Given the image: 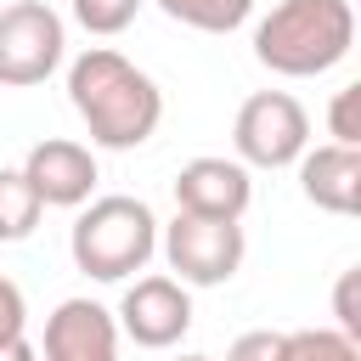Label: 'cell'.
I'll list each match as a JSON object with an SVG mask.
<instances>
[{
	"instance_id": "11",
	"label": "cell",
	"mask_w": 361,
	"mask_h": 361,
	"mask_svg": "<svg viewBox=\"0 0 361 361\" xmlns=\"http://www.w3.org/2000/svg\"><path fill=\"white\" fill-rule=\"evenodd\" d=\"M299 186L327 214H361V147H316L299 152Z\"/></svg>"
},
{
	"instance_id": "7",
	"label": "cell",
	"mask_w": 361,
	"mask_h": 361,
	"mask_svg": "<svg viewBox=\"0 0 361 361\" xmlns=\"http://www.w3.org/2000/svg\"><path fill=\"white\" fill-rule=\"evenodd\" d=\"M118 327L147 344V350H169L186 327H192V293L175 276H135L118 299Z\"/></svg>"
},
{
	"instance_id": "6",
	"label": "cell",
	"mask_w": 361,
	"mask_h": 361,
	"mask_svg": "<svg viewBox=\"0 0 361 361\" xmlns=\"http://www.w3.org/2000/svg\"><path fill=\"white\" fill-rule=\"evenodd\" d=\"M243 226L237 220H203V214H180L164 226V254H169V271H180V282H197V288H214L226 282L237 265H243Z\"/></svg>"
},
{
	"instance_id": "10",
	"label": "cell",
	"mask_w": 361,
	"mask_h": 361,
	"mask_svg": "<svg viewBox=\"0 0 361 361\" xmlns=\"http://www.w3.org/2000/svg\"><path fill=\"white\" fill-rule=\"evenodd\" d=\"M45 361H118V322L96 299H62L45 316Z\"/></svg>"
},
{
	"instance_id": "12",
	"label": "cell",
	"mask_w": 361,
	"mask_h": 361,
	"mask_svg": "<svg viewBox=\"0 0 361 361\" xmlns=\"http://www.w3.org/2000/svg\"><path fill=\"white\" fill-rule=\"evenodd\" d=\"M39 197L28 186L23 169H0V243H23L34 226H39Z\"/></svg>"
},
{
	"instance_id": "17",
	"label": "cell",
	"mask_w": 361,
	"mask_h": 361,
	"mask_svg": "<svg viewBox=\"0 0 361 361\" xmlns=\"http://www.w3.org/2000/svg\"><path fill=\"white\" fill-rule=\"evenodd\" d=\"M226 361H293V344H288V333H276V327H248V333L231 338Z\"/></svg>"
},
{
	"instance_id": "4",
	"label": "cell",
	"mask_w": 361,
	"mask_h": 361,
	"mask_svg": "<svg viewBox=\"0 0 361 361\" xmlns=\"http://www.w3.org/2000/svg\"><path fill=\"white\" fill-rule=\"evenodd\" d=\"M231 141H237V152H243L248 164H265V169L293 164V158L305 152V141H310V113H305V102L288 96V90H254V96L237 107Z\"/></svg>"
},
{
	"instance_id": "20",
	"label": "cell",
	"mask_w": 361,
	"mask_h": 361,
	"mask_svg": "<svg viewBox=\"0 0 361 361\" xmlns=\"http://www.w3.org/2000/svg\"><path fill=\"white\" fill-rule=\"evenodd\" d=\"M0 361H39V350H34L28 333H23V338H6V344H0Z\"/></svg>"
},
{
	"instance_id": "1",
	"label": "cell",
	"mask_w": 361,
	"mask_h": 361,
	"mask_svg": "<svg viewBox=\"0 0 361 361\" xmlns=\"http://www.w3.org/2000/svg\"><path fill=\"white\" fill-rule=\"evenodd\" d=\"M68 96H73V113L85 118L90 141H102V147H141L164 118V90L152 85V73H141L113 45H90L85 56H73Z\"/></svg>"
},
{
	"instance_id": "18",
	"label": "cell",
	"mask_w": 361,
	"mask_h": 361,
	"mask_svg": "<svg viewBox=\"0 0 361 361\" xmlns=\"http://www.w3.org/2000/svg\"><path fill=\"white\" fill-rule=\"evenodd\" d=\"M333 316H338V333H350L361 344V265L338 271V282H333Z\"/></svg>"
},
{
	"instance_id": "19",
	"label": "cell",
	"mask_w": 361,
	"mask_h": 361,
	"mask_svg": "<svg viewBox=\"0 0 361 361\" xmlns=\"http://www.w3.org/2000/svg\"><path fill=\"white\" fill-rule=\"evenodd\" d=\"M23 327H28L23 288H17L11 276H0V344H6V338H23Z\"/></svg>"
},
{
	"instance_id": "8",
	"label": "cell",
	"mask_w": 361,
	"mask_h": 361,
	"mask_svg": "<svg viewBox=\"0 0 361 361\" xmlns=\"http://www.w3.org/2000/svg\"><path fill=\"white\" fill-rule=\"evenodd\" d=\"M175 209L203 214V220H243L248 209V169L237 158H186L175 169Z\"/></svg>"
},
{
	"instance_id": "21",
	"label": "cell",
	"mask_w": 361,
	"mask_h": 361,
	"mask_svg": "<svg viewBox=\"0 0 361 361\" xmlns=\"http://www.w3.org/2000/svg\"><path fill=\"white\" fill-rule=\"evenodd\" d=\"M175 361H214V355H175Z\"/></svg>"
},
{
	"instance_id": "13",
	"label": "cell",
	"mask_w": 361,
	"mask_h": 361,
	"mask_svg": "<svg viewBox=\"0 0 361 361\" xmlns=\"http://www.w3.org/2000/svg\"><path fill=\"white\" fill-rule=\"evenodd\" d=\"M175 23H186V28H203V34H231L248 11H254V0H158Z\"/></svg>"
},
{
	"instance_id": "5",
	"label": "cell",
	"mask_w": 361,
	"mask_h": 361,
	"mask_svg": "<svg viewBox=\"0 0 361 361\" xmlns=\"http://www.w3.org/2000/svg\"><path fill=\"white\" fill-rule=\"evenodd\" d=\"M62 62V17L45 0L0 6V85H39Z\"/></svg>"
},
{
	"instance_id": "14",
	"label": "cell",
	"mask_w": 361,
	"mask_h": 361,
	"mask_svg": "<svg viewBox=\"0 0 361 361\" xmlns=\"http://www.w3.org/2000/svg\"><path fill=\"white\" fill-rule=\"evenodd\" d=\"M288 344H293V361H361V344L338 327H299L288 333Z\"/></svg>"
},
{
	"instance_id": "2",
	"label": "cell",
	"mask_w": 361,
	"mask_h": 361,
	"mask_svg": "<svg viewBox=\"0 0 361 361\" xmlns=\"http://www.w3.org/2000/svg\"><path fill=\"white\" fill-rule=\"evenodd\" d=\"M350 45H355L350 0H276L271 17L254 28V56L288 79L333 68Z\"/></svg>"
},
{
	"instance_id": "22",
	"label": "cell",
	"mask_w": 361,
	"mask_h": 361,
	"mask_svg": "<svg viewBox=\"0 0 361 361\" xmlns=\"http://www.w3.org/2000/svg\"><path fill=\"white\" fill-rule=\"evenodd\" d=\"M0 6H6V0H0Z\"/></svg>"
},
{
	"instance_id": "16",
	"label": "cell",
	"mask_w": 361,
	"mask_h": 361,
	"mask_svg": "<svg viewBox=\"0 0 361 361\" xmlns=\"http://www.w3.org/2000/svg\"><path fill=\"white\" fill-rule=\"evenodd\" d=\"M141 0H73V17L90 28V34H124L135 23Z\"/></svg>"
},
{
	"instance_id": "3",
	"label": "cell",
	"mask_w": 361,
	"mask_h": 361,
	"mask_svg": "<svg viewBox=\"0 0 361 361\" xmlns=\"http://www.w3.org/2000/svg\"><path fill=\"white\" fill-rule=\"evenodd\" d=\"M152 248H158V220H152V209H147L141 197H130V192L96 197V203L73 220V231H68L73 265H79L85 276H96V282H124L130 271H141V265L152 259Z\"/></svg>"
},
{
	"instance_id": "15",
	"label": "cell",
	"mask_w": 361,
	"mask_h": 361,
	"mask_svg": "<svg viewBox=\"0 0 361 361\" xmlns=\"http://www.w3.org/2000/svg\"><path fill=\"white\" fill-rule=\"evenodd\" d=\"M327 130L338 147H361V85H338L333 102H327Z\"/></svg>"
},
{
	"instance_id": "9",
	"label": "cell",
	"mask_w": 361,
	"mask_h": 361,
	"mask_svg": "<svg viewBox=\"0 0 361 361\" xmlns=\"http://www.w3.org/2000/svg\"><path fill=\"white\" fill-rule=\"evenodd\" d=\"M23 175H28V186H34V197H39V203L73 209V203H85V197H90V186H96V158H90V147H85V141L45 135V141H34V147H28Z\"/></svg>"
}]
</instances>
